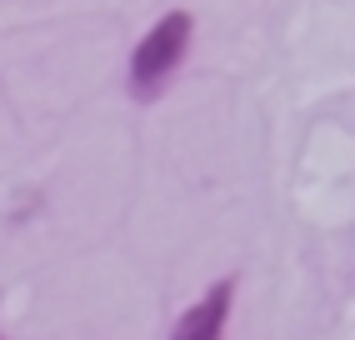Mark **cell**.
<instances>
[{"instance_id":"cell-1","label":"cell","mask_w":355,"mask_h":340,"mask_svg":"<svg viewBox=\"0 0 355 340\" xmlns=\"http://www.w3.org/2000/svg\"><path fill=\"white\" fill-rule=\"evenodd\" d=\"M191 35H196V20L191 10H171L160 15L155 26L140 35L135 56H130V95L135 101H155V95L175 80V70L191 51Z\"/></svg>"},{"instance_id":"cell-2","label":"cell","mask_w":355,"mask_h":340,"mask_svg":"<svg viewBox=\"0 0 355 340\" xmlns=\"http://www.w3.org/2000/svg\"><path fill=\"white\" fill-rule=\"evenodd\" d=\"M230 305H235V275L216 280L205 296L180 310V321L171 330V340H225V321H230Z\"/></svg>"}]
</instances>
